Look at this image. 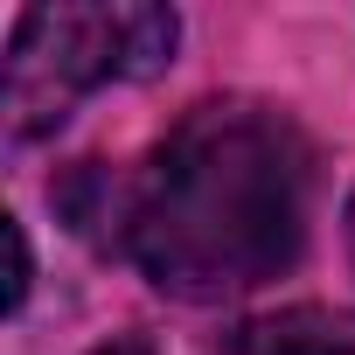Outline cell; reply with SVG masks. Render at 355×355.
Listing matches in <instances>:
<instances>
[{
    "label": "cell",
    "instance_id": "obj_1",
    "mask_svg": "<svg viewBox=\"0 0 355 355\" xmlns=\"http://www.w3.org/2000/svg\"><path fill=\"white\" fill-rule=\"evenodd\" d=\"M306 244V139L251 98L196 105L125 182L119 251L174 300H237Z\"/></svg>",
    "mask_w": 355,
    "mask_h": 355
},
{
    "label": "cell",
    "instance_id": "obj_6",
    "mask_svg": "<svg viewBox=\"0 0 355 355\" xmlns=\"http://www.w3.org/2000/svg\"><path fill=\"white\" fill-rule=\"evenodd\" d=\"M341 223H348V265H355V196H348V216Z\"/></svg>",
    "mask_w": 355,
    "mask_h": 355
},
{
    "label": "cell",
    "instance_id": "obj_4",
    "mask_svg": "<svg viewBox=\"0 0 355 355\" xmlns=\"http://www.w3.org/2000/svg\"><path fill=\"white\" fill-rule=\"evenodd\" d=\"M0 237H8V313L28 300V237H21V223L8 216L0 223Z\"/></svg>",
    "mask_w": 355,
    "mask_h": 355
},
{
    "label": "cell",
    "instance_id": "obj_5",
    "mask_svg": "<svg viewBox=\"0 0 355 355\" xmlns=\"http://www.w3.org/2000/svg\"><path fill=\"white\" fill-rule=\"evenodd\" d=\"M98 355H153V341H139V334H119L112 348H98Z\"/></svg>",
    "mask_w": 355,
    "mask_h": 355
},
{
    "label": "cell",
    "instance_id": "obj_3",
    "mask_svg": "<svg viewBox=\"0 0 355 355\" xmlns=\"http://www.w3.org/2000/svg\"><path fill=\"white\" fill-rule=\"evenodd\" d=\"M230 348L237 355H355V320L320 313V306H293V313L244 320L230 334Z\"/></svg>",
    "mask_w": 355,
    "mask_h": 355
},
{
    "label": "cell",
    "instance_id": "obj_2",
    "mask_svg": "<svg viewBox=\"0 0 355 355\" xmlns=\"http://www.w3.org/2000/svg\"><path fill=\"white\" fill-rule=\"evenodd\" d=\"M174 8H146V0H63V8H28L8 35V84H0V112H8V139L28 146L70 119V105L98 84H139L167 70L174 56Z\"/></svg>",
    "mask_w": 355,
    "mask_h": 355
}]
</instances>
